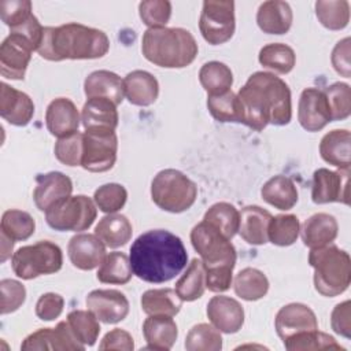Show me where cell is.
<instances>
[{"label":"cell","instance_id":"cell-1","mask_svg":"<svg viewBox=\"0 0 351 351\" xmlns=\"http://www.w3.org/2000/svg\"><path fill=\"white\" fill-rule=\"evenodd\" d=\"M243 123L261 132L267 125L284 126L292 119L291 89L285 81L269 71H255L237 93Z\"/></svg>","mask_w":351,"mask_h":351},{"label":"cell","instance_id":"cell-2","mask_svg":"<svg viewBox=\"0 0 351 351\" xmlns=\"http://www.w3.org/2000/svg\"><path fill=\"white\" fill-rule=\"evenodd\" d=\"M129 252L133 274L151 284L173 280L188 263V252L182 240L165 229H154L140 234Z\"/></svg>","mask_w":351,"mask_h":351},{"label":"cell","instance_id":"cell-3","mask_svg":"<svg viewBox=\"0 0 351 351\" xmlns=\"http://www.w3.org/2000/svg\"><path fill=\"white\" fill-rule=\"evenodd\" d=\"M110 49V40L103 30L70 22L44 27L38 55L51 62L66 59H99Z\"/></svg>","mask_w":351,"mask_h":351},{"label":"cell","instance_id":"cell-4","mask_svg":"<svg viewBox=\"0 0 351 351\" xmlns=\"http://www.w3.org/2000/svg\"><path fill=\"white\" fill-rule=\"evenodd\" d=\"M199 47L192 33L182 27L147 29L141 38L144 58L165 69H184L197 55Z\"/></svg>","mask_w":351,"mask_h":351},{"label":"cell","instance_id":"cell-5","mask_svg":"<svg viewBox=\"0 0 351 351\" xmlns=\"http://www.w3.org/2000/svg\"><path fill=\"white\" fill-rule=\"evenodd\" d=\"M308 263L314 269V288L322 296H339L350 287L351 259L347 251L333 244L311 248Z\"/></svg>","mask_w":351,"mask_h":351},{"label":"cell","instance_id":"cell-6","mask_svg":"<svg viewBox=\"0 0 351 351\" xmlns=\"http://www.w3.org/2000/svg\"><path fill=\"white\" fill-rule=\"evenodd\" d=\"M196 197V184L180 170H160L151 182V199L163 211L184 213L195 204Z\"/></svg>","mask_w":351,"mask_h":351},{"label":"cell","instance_id":"cell-7","mask_svg":"<svg viewBox=\"0 0 351 351\" xmlns=\"http://www.w3.org/2000/svg\"><path fill=\"white\" fill-rule=\"evenodd\" d=\"M62 265L63 252L58 244L49 240L23 245L18 248L11 258L12 270L22 280L53 274L62 269Z\"/></svg>","mask_w":351,"mask_h":351},{"label":"cell","instance_id":"cell-8","mask_svg":"<svg viewBox=\"0 0 351 351\" xmlns=\"http://www.w3.org/2000/svg\"><path fill=\"white\" fill-rule=\"evenodd\" d=\"M97 217L95 202L85 195L69 196L45 211L49 228L58 232H82L92 226Z\"/></svg>","mask_w":351,"mask_h":351},{"label":"cell","instance_id":"cell-9","mask_svg":"<svg viewBox=\"0 0 351 351\" xmlns=\"http://www.w3.org/2000/svg\"><path fill=\"white\" fill-rule=\"evenodd\" d=\"M191 243L200 255L204 267L236 266V248L219 230L207 223L199 222L191 230Z\"/></svg>","mask_w":351,"mask_h":351},{"label":"cell","instance_id":"cell-10","mask_svg":"<svg viewBox=\"0 0 351 351\" xmlns=\"http://www.w3.org/2000/svg\"><path fill=\"white\" fill-rule=\"evenodd\" d=\"M81 166L90 173H104L114 167L118 152V137L115 130L93 129L85 130Z\"/></svg>","mask_w":351,"mask_h":351},{"label":"cell","instance_id":"cell-11","mask_svg":"<svg viewBox=\"0 0 351 351\" xmlns=\"http://www.w3.org/2000/svg\"><path fill=\"white\" fill-rule=\"evenodd\" d=\"M236 29L234 3L222 0L203 1L199 30L203 38L211 45H219L229 41Z\"/></svg>","mask_w":351,"mask_h":351},{"label":"cell","instance_id":"cell-12","mask_svg":"<svg viewBox=\"0 0 351 351\" xmlns=\"http://www.w3.org/2000/svg\"><path fill=\"white\" fill-rule=\"evenodd\" d=\"M350 170H329L321 167L313 174L311 200L315 204H350Z\"/></svg>","mask_w":351,"mask_h":351},{"label":"cell","instance_id":"cell-13","mask_svg":"<svg viewBox=\"0 0 351 351\" xmlns=\"http://www.w3.org/2000/svg\"><path fill=\"white\" fill-rule=\"evenodd\" d=\"M25 351H82L85 346L75 337L67 321H60L55 328H41L30 333L21 344Z\"/></svg>","mask_w":351,"mask_h":351},{"label":"cell","instance_id":"cell-14","mask_svg":"<svg viewBox=\"0 0 351 351\" xmlns=\"http://www.w3.org/2000/svg\"><path fill=\"white\" fill-rule=\"evenodd\" d=\"M33 51L26 38L10 33L0 45V74L8 80H23Z\"/></svg>","mask_w":351,"mask_h":351},{"label":"cell","instance_id":"cell-15","mask_svg":"<svg viewBox=\"0 0 351 351\" xmlns=\"http://www.w3.org/2000/svg\"><path fill=\"white\" fill-rule=\"evenodd\" d=\"M298 121L307 132H319L332 122L330 108L324 90L306 88L300 93L298 103Z\"/></svg>","mask_w":351,"mask_h":351},{"label":"cell","instance_id":"cell-16","mask_svg":"<svg viewBox=\"0 0 351 351\" xmlns=\"http://www.w3.org/2000/svg\"><path fill=\"white\" fill-rule=\"evenodd\" d=\"M85 302L88 310L104 324H118L129 314V300L118 289H93Z\"/></svg>","mask_w":351,"mask_h":351},{"label":"cell","instance_id":"cell-17","mask_svg":"<svg viewBox=\"0 0 351 351\" xmlns=\"http://www.w3.org/2000/svg\"><path fill=\"white\" fill-rule=\"evenodd\" d=\"M274 326L278 337L285 341L298 333L318 329V321L307 304L289 303L282 306L276 314Z\"/></svg>","mask_w":351,"mask_h":351},{"label":"cell","instance_id":"cell-18","mask_svg":"<svg viewBox=\"0 0 351 351\" xmlns=\"http://www.w3.org/2000/svg\"><path fill=\"white\" fill-rule=\"evenodd\" d=\"M73 181L60 171H49L36 177L33 200L40 211H48L59 202L71 196Z\"/></svg>","mask_w":351,"mask_h":351},{"label":"cell","instance_id":"cell-19","mask_svg":"<svg viewBox=\"0 0 351 351\" xmlns=\"http://www.w3.org/2000/svg\"><path fill=\"white\" fill-rule=\"evenodd\" d=\"M69 259L80 270L99 267L107 256L106 244L93 233H80L70 239L67 245Z\"/></svg>","mask_w":351,"mask_h":351},{"label":"cell","instance_id":"cell-20","mask_svg":"<svg viewBox=\"0 0 351 351\" xmlns=\"http://www.w3.org/2000/svg\"><path fill=\"white\" fill-rule=\"evenodd\" d=\"M206 313L213 326L222 333H237L244 324V308L230 296H213L207 303Z\"/></svg>","mask_w":351,"mask_h":351},{"label":"cell","instance_id":"cell-21","mask_svg":"<svg viewBox=\"0 0 351 351\" xmlns=\"http://www.w3.org/2000/svg\"><path fill=\"white\" fill-rule=\"evenodd\" d=\"M0 115L14 126H26L34 115V103L29 95L11 85L0 84Z\"/></svg>","mask_w":351,"mask_h":351},{"label":"cell","instance_id":"cell-22","mask_svg":"<svg viewBox=\"0 0 351 351\" xmlns=\"http://www.w3.org/2000/svg\"><path fill=\"white\" fill-rule=\"evenodd\" d=\"M80 112L77 106L67 97H58L52 100L45 111V125L48 132L60 138L78 132Z\"/></svg>","mask_w":351,"mask_h":351},{"label":"cell","instance_id":"cell-23","mask_svg":"<svg viewBox=\"0 0 351 351\" xmlns=\"http://www.w3.org/2000/svg\"><path fill=\"white\" fill-rule=\"evenodd\" d=\"M337 221L328 213L313 214L300 226L302 241L308 248H318L332 244L337 237Z\"/></svg>","mask_w":351,"mask_h":351},{"label":"cell","instance_id":"cell-24","mask_svg":"<svg viewBox=\"0 0 351 351\" xmlns=\"http://www.w3.org/2000/svg\"><path fill=\"white\" fill-rule=\"evenodd\" d=\"M125 97L130 104L148 107L154 104L159 96L158 80L145 70H133L123 78Z\"/></svg>","mask_w":351,"mask_h":351},{"label":"cell","instance_id":"cell-25","mask_svg":"<svg viewBox=\"0 0 351 351\" xmlns=\"http://www.w3.org/2000/svg\"><path fill=\"white\" fill-rule=\"evenodd\" d=\"M84 92L88 99L103 97L119 106L125 97L123 80L110 70H96L85 78Z\"/></svg>","mask_w":351,"mask_h":351},{"label":"cell","instance_id":"cell-26","mask_svg":"<svg viewBox=\"0 0 351 351\" xmlns=\"http://www.w3.org/2000/svg\"><path fill=\"white\" fill-rule=\"evenodd\" d=\"M293 12L287 1H263L256 11V23L263 33L285 34L292 26Z\"/></svg>","mask_w":351,"mask_h":351},{"label":"cell","instance_id":"cell-27","mask_svg":"<svg viewBox=\"0 0 351 351\" xmlns=\"http://www.w3.org/2000/svg\"><path fill=\"white\" fill-rule=\"evenodd\" d=\"M321 158L340 169H351V134L347 129H333L328 132L319 143Z\"/></svg>","mask_w":351,"mask_h":351},{"label":"cell","instance_id":"cell-28","mask_svg":"<svg viewBox=\"0 0 351 351\" xmlns=\"http://www.w3.org/2000/svg\"><path fill=\"white\" fill-rule=\"evenodd\" d=\"M271 214L259 206H245L240 211L239 234L251 245H263L267 240V228Z\"/></svg>","mask_w":351,"mask_h":351},{"label":"cell","instance_id":"cell-29","mask_svg":"<svg viewBox=\"0 0 351 351\" xmlns=\"http://www.w3.org/2000/svg\"><path fill=\"white\" fill-rule=\"evenodd\" d=\"M143 335L147 348L167 351L174 346L178 337V329L170 315H148L143 324Z\"/></svg>","mask_w":351,"mask_h":351},{"label":"cell","instance_id":"cell-30","mask_svg":"<svg viewBox=\"0 0 351 351\" xmlns=\"http://www.w3.org/2000/svg\"><path fill=\"white\" fill-rule=\"evenodd\" d=\"M81 121L85 130H115L118 126L119 115L117 106L111 100L103 97H93L85 101L81 111Z\"/></svg>","mask_w":351,"mask_h":351},{"label":"cell","instance_id":"cell-31","mask_svg":"<svg viewBox=\"0 0 351 351\" xmlns=\"http://www.w3.org/2000/svg\"><path fill=\"white\" fill-rule=\"evenodd\" d=\"M262 199L274 208L291 210L299 199L295 182L285 176H274L269 178L261 188Z\"/></svg>","mask_w":351,"mask_h":351},{"label":"cell","instance_id":"cell-32","mask_svg":"<svg viewBox=\"0 0 351 351\" xmlns=\"http://www.w3.org/2000/svg\"><path fill=\"white\" fill-rule=\"evenodd\" d=\"M95 234L110 248L123 247L133 234L130 221L122 214H107L97 222Z\"/></svg>","mask_w":351,"mask_h":351},{"label":"cell","instance_id":"cell-33","mask_svg":"<svg viewBox=\"0 0 351 351\" xmlns=\"http://www.w3.org/2000/svg\"><path fill=\"white\" fill-rule=\"evenodd\" d=\"M182 300L171 288L148 289L141 296V308L148 315H170L174 317L180 313Z\"/></svg>","mask_w":351,"mask_h":351},{"label":"cell","instance_id":"cell-34","mask_svg":"<svg viewBox=\"0 0 351 351\" xmlns=\"http://www.w3.org/2000/svg\"><path fill=\"white\" fill-rule=\"evenodd\" d=\"M269 285L266 274L255 267H244L236 274L233 281L234 293L247 302H255L266 296Z\"/></svg>","mask_w":351,"mask_h":351},{"label":"cell","instance_id":"cell-35","mask_svg":"<svg viewBox=\"0 0 351 351\" xmlns=\"http://www.w3.org/2000/svg\"><path fill=\"white\" fill-rule=\"evenodd\" d=\"M199 81L207 92V96H217L230 90L233 85V73L225 63L211 60L200 67Z\"/></svg>","mask_w":351,"mask_h":351},{"label":"cell","instance_id":"cell-36","mask_svg":"<svg viewBox=\"0 0 351 351\" xmlns=\"http://www.w3.org/2000/svg\"><path fill=\"white\" fill-rule=\"evenodd\" d=\"M206 291V269L202 259L193 258L176 282V292L182 302H193Z\"/></svg>","mask_w":351,"mask_h":351},{"label":"cell","instance_id":"cell-37","mask_svg":"<svg viewBox=\"0 0 351 351\" xmlns=\"http://www.w3.org/2000/svg\"><path fill=\"white\" fill-rule=\"evenodd\" d=\"M203 221L219 230L226 239L232 240L239 232L240 211L228 202H218L204 213Z\"/></svg>","mask_w":351,"mask_h":351},{"label":"cell","instance_id":"cell-38","mask_svg":"<svg viewBox=\"0 0 351 351\" xmlns=\"http://www.w3.org/2000/svg\"><path fill=\"white\" fill-rule=\"evenodd\" d=\"M133 276L129 256L123 252H110L99 266L96 277L103 284L122 285L130 281Z\"/></svg>","mask_w":351,"mask_h":351},{"label":"cell","instance_id":"cell-39","mask_svg":"<svg viewBox=\"0 0 351 351\" xmlns=\"http://www.w3.org/2000/svg\"><path fill=\"white\" fill-rule=\"evenodd\" d=\"M259 63L278 74H288L292 71L296 63L295 51L282 43H270L261 48Z\"/></svg>","mask_w":351,"mask_h":351},{"label":"cell","instance_id":"cell-40","mask_svg":"<svg viewBox=\"0 0 351 351\" xmlns=\"http://www.w3.org/2000/svg\"><path fill=\"white\" fill-rule=\"evenodd\" d=\"M315 15L324 27L341 30L350 22V3L347 0H318Z\"/></svg>","mask_w":351,"mask_h":351},{"label":"cell","instance_id":"cell-41","mask_svg":"<svg viewBox=\"0 0 351 351\" xmlns=\"http://www.w3.org/2000/svg\"><path fill=\"white\" fill-rule=\"evenodd\" d=\"M300 233V222L295 214L271 217L267 228V240L278 247L292 245Z\"/></svg>","mask_w":351,"mask_h":351},{"label":"cell","instance_id":"cell-42","mask_svg":"<svg viewBox=\"0 0 351 351\" xmlns=\"http://www.w3.org/2000/svg\"><path fill=\"white\" fill-rule=\"evenodd\" d=\"M207 108L211 117L218 122L243 123V110L234 92L228 90L222 95L207 96Z\"/></svg>","mask_w":351,"mask_h":351},{"label":"cell","instance_id":"cell-43","mask_svg":"<svg viewBox=\"0 0 351 351\" xmlns=\"http://www.w3.org/2000/svg\"><path fill=\"white\" fill-rule=\"evenodd\" d=\"M75 337L86 347L93 346L100 333L99 319L90 310H73L66 319Z\"/></svg>","mask_w":351,"mask_h":351},{"label":"cell","instance_id":"cell-44","mask_svg":"<svg viewBox=\"0 0 351 351\" xmlns=\"http://www.w3.org/2000/svg\"><path fill=\"white\" fill-rule=\"evenodd\" d=\"M36 230V221L33 217L22 210L11 208L3 213L1 232L14 241L27 240Z\"/></svg>","mask_w":351,"mask_h":351},{"label":"cell","instance_id":"cell-45","mask_svg":"<svg viewBox=\"0 0 351 351\" xmlns=\"http://www.w3.org/2000/svg\"><path fill=\"white\" fill-rule=\"evenodd\" d=\"M284 347L289 351H307V350H344L333 336L319 332L318 329L298 333L287 339Z\"/></svg>","mask_w":351,"mask_h":351},{"label":"cell","instance_id":"cell-46","mask_svg":"<svg viewBox=\"0 0 351 351\" xmlns=\"http://www.w3.org/2000/svg\"><path fill=\"white\" fill-rule=\"evenodd\" d=\"M184 346L188 351H219L222 348V336L215 326L197 324L188 332Z\"/></svg>","mask_w":351,"mask_h":351},{"label":"cell","instance_id":"cell-47","mask_svg":"<svg viewBox=\"0 0 351 351\" xmlns=\"http://www.w3.org/2000/svg\"><path fill=\"white\" fill-rule=\"evenodd\" d=\"M128 200V191L123 185L117 182H108L99 186L93 193V202L96 207L106 213L114 214L123 208Z\"/></svg>","mask_w":351,"mask_h":351},{"label":"cell","instance_id":"cell-48","mask_svg":"<svg viewBox=\"0 0 351 351\" xmlns=\"http://www.w3.org/2000/svg\"><path fill=\"white\" fill-rule=\"evenodd\" d=\"M329 108L332 121H343L351 114V89L346 82H335L325 88L324 90Z\"/></svg>","mask_w":351,"mask_h":351},{"label":"cell","instance_id":"cell-49","mask_svg":"<svg viewBox=\"0 0 351 351\" xmlns=\"http://www.w3.org/2000/svg\"><path fill=\"white\" fill-rule=\"evenodd\" d=\"M82 145H84V136L80 132L71 133L66 137L58 138L55 143V156L56 159L70 167L81 166L82 159Z\"/></svg>","mask_w":351,"mask_h":351},{"label":"cell","instance_id":"cell-50","mask_svg":"<svg viewBox=\"0 0 351 351\" xmlns=\"http://www.w3.org/2000/svg\"><path fill=\"white\" fill-rule=\"evenodd\" d=\"M138 14L148 29L165 27L171 16V3L167 0H145L138 4Z\"/></svg>","mask_w":351,"mask_h":351},{"label":"cell","instance_id":"cell-51","mask_svg":"<svg viewBox=\"0 0 351 351\" xmlns=\"http://www.w3.org/2000/svg\"><path fill=\"white\" fill-rule=\"evenodd\" d=\"M26 300V288L12 278L0 281V313L3 315L16 311Z\"/></svg>","mask_w":351,"mask_h":351},{"label":"cell","instance_id":"cell-52","mask_svg":"<svg viewBox=\"0 0 351 351\" xmlns=\"http://www.w3.org/2000/svg\"><path fill=\"white\" fill-rule=\"evenodd\" d=\"M32 15V1L29 0L0 1V18L10 29L21 25Z\"/></svg>","mask_w":351,"mask_h":351},{"label":"cell","instance_id":"cell-53","mask_svg":"<svg viewBox=\"0 0 351 351\" xmlns=\"http://www.w3.org/2000/svg\"><path fill=\"white\" fill-rule=\"evenodd\" d=\"M63 307V296L55 292H47L41 295L36 303V315L41 321H53L62 314Z\"/></svg>","mask_w":351,"mask_h":351},{"label":"cell","instance_id":"cell-54","mask_svg":"<svg viewBox=\"0 0 351 351\" xmlns=\"http://www.w3.org/2000/svg\"><path fill=\"white\" fill-rule=\"evenodd\" d=\"M206 269V288L211 292L221 293L230 288L233 281V266H215Z\"/></svg>","mask_w":351,"mask_h":351},{"label":"cell","instance_id":"cell-55","mask_svg":"<svg viewBox=\"0 0 351 351\" xmlns=\"http://www.w3.org/2000/svg\"><path fill=\"white\" fill-rule=\"evenodd\" d=\"M330 325L337 335L346 339L351 337V302L350 300H344L335 306L330 314Z\"/></svg>","mask_w":351,"mask_h":351},{"label":"cell","instance_id":"cell-56","mask_svg":"<svg viewBox=\"0 0 351 351\" xmlns=\"http://www.w3.org/2000/svg\"><path fill=\"white\" fill-rule=\"evenodd\" d=\"M134 348L133 337L129 332L115 328L104 335L99 344V350H122V351H132Z\"/></svg>","mask_w":351,"mask_h":351},{"label":"cell","instance_id":"cell-57","mask_svg":"<svg viewBox=\"0 0 351 351\" xmlns=\"http://www.w3.org/2000/svg\"><path fill=\"white\" fill-rule=\"evenodd\" d=\"M330 62L333 69L336 70L337 74L350 78L351 77V66H350V37H344L343 40H340L333 51H332V56H330Z\"/></svg>","mask_w":351,"mask_h":351},{"label":"cell","instance_id":"cell-58","mask_svg":"<svg viewBox=\"0 0 351 351\" xmlns=\"http://www.w3.org/2000/svg\"><path fill=\"white\" fill-rule=\"evenodd\" d=\"M14 240L10 239L5 233L1 232V262H5L11 254H12V248H14Z\"/></svg>","mask_w":351,"mask_h":351}]
</instances>
